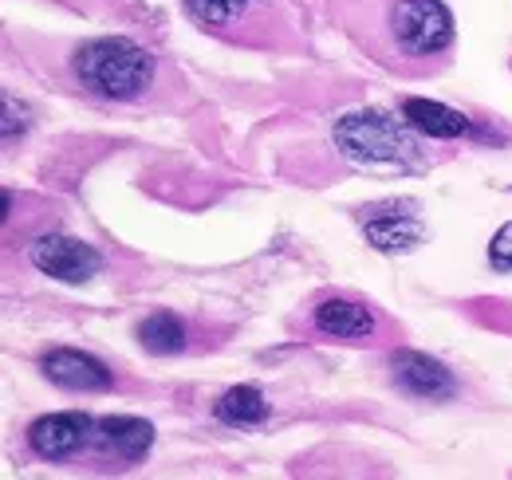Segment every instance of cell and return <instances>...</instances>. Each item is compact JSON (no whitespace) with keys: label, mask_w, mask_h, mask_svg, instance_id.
I'll return each instance as SVG.
<instances>
[{"label":"cell","mask_w":512,"mask_h":480,"mask_svg":"<svg viewBox=\"0 0 512 480\" xmlns=\"http://www.w3.org/2000/svg\"><path fill=\"white\" fill-rule=\"evenodd\" d=\"M351 44L398 79H430L453 63L457 24L442 0H327Z\"/></svg>","instance_id":"obj_1"},{"label":"cell","mask_w":512,"mask_h":480,"mask_svg":"<svg viewBox=\"0 0 512 480\" xmlns=\"http://www.w3.org/2000/svg\"><path fill=\"white\" fill-rule=\"evenodd\" d=\"M162 63L127 36H91L71 44L67 83L99 103H146L158 87Z\"/></svg>","instance_id":"obj_2"},{"label":"cell","mask_w":512,"mask_h":480,"mask_svg":"<svg viewBox=\"0 0 512 480\" xmlns=\"http://www.w3.org/2000/svg\"><path fill=\"white\" fill-rule=\"evenodd\" d=\"M186 16L221 44L249 52H300L308 44L292 0H182Z\"/></svg>","instance_id":"obj_3"},{"label":"cell","mask_w":512,"mask_h":480,"mask_svg":"<svg viewBox=\"0 0 512 480\" xmlns=\"http://www.w3.org/2000/svg\"><path fill=\"white\" fill-rule=\"evenodd\" d=\"M331 142L335 150L363 166V170H398V174H410V170H422L426 166V146L418 142L414 126L386 111H351L343 119H335L331 126Z\"/></svg>","instance_id":"obj_4"},{"label":"cell","mask_w":512,"mask_h":480,"mask_svg":"<svg viewBox=\"0 0 512 480\" xmlns=\"http://www.w3.org/2000/svg\"><path fill=\"white\" fill-rule=\"evenodd\" d=\"M304 327L327 343H343V347H390V343H398V331L383 311L375 303L359 300V296H347V292L316 296L308 307Z\"/></svg>","instance_id":"obj_5"},{"label":"cell","mask_w":512,"mask_h":480,"mask_svg":"<svg viewBox=\"0 0 512 480\" xmlns=\"http://www.w3.org/2000/svg\"><path fill=\"white\" fill-rule=\"evenodd\" d=\"M24 256L40 276H52L60 284H91L103 272V252L67 233H40L36 240H28Z\"/></svg>","instance_id":"obj_6"},{"label":"cell","mask_w":512,"mask_h":480,"mask_svg":"<svg viewBox=\"0 0 512 480\" xmlns=\"http://www.w3.org/2000/svg\"><path fill=\"white\" fill-rule=\"evenodd\" d=\"M154 445V425L134 414H107L95 418V433L87 445V461L99 469H130L138 465Z\"/></svg>","instance_id":"obj_7"},{"label":"cell","mask_w":512,"mask_h":480,"mask_svg":"<svg viewBox=\"0 0 512 480\" xmlns=\"http://www.w3.org/2000/svg\"><path fill=\"white\" fill-rule=\"evenodd\" d=\"M95 418L83 410H64V414H44L28 425V449L40 461H79L91 445Z\"/></svg>","instance_id":"obj_8"},{"label":"cell","mask_w":512,"mask_h":480,"mask_svg":"<svg viewBox=\"0 0 512 480\" xmlns=\"http://www.w3.org/2000/svg\"><path fill=\"white\" fill-rule=\"evenodd\" d=\"M40 370L60 390H75V394H107V390H115V370L103 359H95L87 351H75V347L44 351L40 355Z\"/></svg>","instance_id":"obj_9"},{"label":"cell","mask_w":512,"mask_h":480,"mask_svg":"<svg viewBox=\"0 0 512 480\" xmlns=\"http://www.w3.org/2000/svg\"><path fill=\"white\" fill-rule=\"evenodd\" d=\"M414 201H386V205H371L363 209V233L379 252H410L426 240V225L414 213Z\"/></svg>","instance_id":"obj_10"},{"label":"cell","mask_w":512,"mask_h":480,"mask_svg":"<svg viewBox=\"0 0 512 480\" xmlns=\"http://www.w3.org/2000/svg\"><path fill=\"white\" fill-rule=\"evenodd\" d=\"M390 382L422 402H449L457 394V378L446 370V362L430 359L422 351H394L390 355Z\"/></svg>","instance_id":"obj_11"},{"label":"cell","mask_w":512,"mask_h":480,"mask_svg":"<svg viewBox=\"0 0 512 480\" xmlns=\"http://www.w3.org/2000/svg\"><path fill=\"white\" fill-rule=\"evenodd\" d=\"M402 115L406 122L418 130V134H430V138H465V134H477V122L461 111H453L446 103H434V99H402Z\"/></svg>","instance_id":"obj_12"},{"label":"cell","mask_w":512,"mask_h":480,"mask_svg":"<svg viewBox=\"0 0 512 480\" xmlns=\"http://www.w3.org/2000/svg\"><path fill=\"white\" fill-rule=\"evenodd\" d=\"M138 343L150 355H182L190 351V323L174 311H154L138 323Z\"/></svg>","instance_id":"obj_13"},{"label":"cell","mask_w":512,"mask_h":480,"mask_svg":"<svg viewBox=\"0 0 512 480\" xmlns=\"http://www.w3.org/2000/svg\"><path fill=\"white\" fill-rule=\"evenodd\" d=\"M213 414H217V421H225V425L249 429V425H264L268 414H272V406H268V398L256 386H233V390H225L217 398Z\"/></svg>","instance_id":"obj_14"},{"label":"cell","mask_w":512,"mask_h":480,"mask_svg":"<svg viewBox=\"0 0 512 480\" xmlns=\"http://www.w3.org/2000/svg\"><path fill=\"white\" fill-rule=\"evenodd\" d=\"M489 264H493V272H501V276L512 272V221L497 229V237L489 244Z\"/></svg>","instance_id":"obj_15"}]
</instances>
